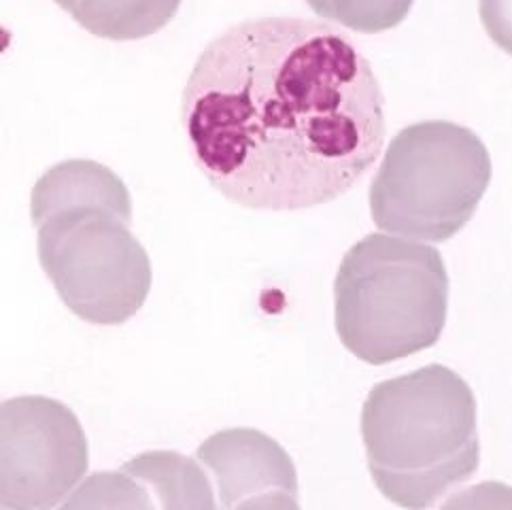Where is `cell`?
<instances>
[{
  "mask_svg": "<svg viewBox=\"0 0 512 510\" xmlns=\"http://www.w3.org/2000/svg\"><path fill=\"white\" fill-rule=\"evenodd\" d=\"M181 122L200 173L255 211L347 194L383 151L385 96L338 28L262 17L228 28L194 64Z\"/></svg>",
  "mask_w": 512,
  "mask_h": 510,
  "instance_id": "obj_1",
  "label": "cell"
},
{
  "mask_svg": "<svg viewBox=\"0 0 512 510\" xmlns=\"http://www.w3.org/2000/svg\"><path fill=\"white\" fill-rule=\"evenodd\" d=\"M362 438L374 485L404 510L432 508L481 464L474 391L442 364L374 385Z\"/></svg>",
  "mask_w": 512,
  "mask_h": 510,
  "instance_id": "obj_2",
  "label": "cell"
},
{
  "mask_svg": "<svg viewBox=\"0 0 512 510\" xmlns=\"http://www.w3.org/2000/svg\"><path fill=\"white\" fill-rule=\"evenodd\" d=\"M449 275L438 249L368 234L340 262L334 321L340 343L370 366L434 347L447 321Z\"/></svg>",
  "mask_w": 512,
  "mask_h": 510,
  "instance_id": "obj_3",
  "label": "cell"
},
{
  "mask_svg": "<svg viewBox=\"0 0 512 510\" xmlns=\"http://www.w3.org/2000/svg\"><path fill=\"white\" fill-rule=\"evenodd\" d=\"M491 181L483 141L453 122H421L400 130L370 185L377 228L445 243L466 228Z\"/></svg>",
  "mask_w": 512,
  "mask_h": 510,
  "instance_id": "obj_4",
  "label": "cell"
},
{
  "mask_svg": "<svg viewBox=\"0 0 512 510\" xmlns=\"http://www.w3.org/2000/svg\"><path fill=\"white\" fill-rule=\"evenodd\" d=\"M39 262L68 311L94 326H122L151 292V260L130 230L132 207L83 204L32 219Z\"/></svg>",
  "mask_w": 512,
  "mask_h": 510,
  "instance_id": "obj_5",
  "label": "cell"
},
{
  "mask_svg": "<svg viewBox=\"0 0 512 510\" xmlns=\"http://www.w3.org/2000/svg\"><path fill=\"white\" fill-rule=\"evenodd\" d=\"M88 464V436L64 402L0 400V510H54Z\"/></svg>",
  "mask_w": 512,
  "mask_h": 510,
  "instance_id": "obj_6",
  "label": "cell"
},
{
  "mask_svg": "<svg viewBox=\"0 0 512 510\" xmlns=\"http://www.w3.org/2000/svg\"><path fill=\"white\" fill-rule=\"evenodd\" d=\"M211 470L221 510L249 493L264 489L298 491V472L289 453L275 438L251 428H230L209 436L196 451Z\"/></svg>",
  "mask_w": 512,
  "mask_h": 510,
  "instance_id": "obj_7",
  "label": "cell"
},
{
  "mask_svg": "<svg viewBox=\"0 0 512 510\" xmlns=\"http://www.w3.org/2000/svg\"><path fill=\"white\" fill-rule=\"evenodd\" d=\"M83 204H119L132 207L126 183L111 168L94 160H66L51 166L34 183L30 194V217H39L62 207Z\"/></svg>",
  "mask_w": 512,
  "mask_h": 510,
  "instance_id": "obj_8",
  "label": "cell"
},
{
  "mask_svg": "<svg viewBox=\"0 0 512 510\" xmlns=\"http://www.w3.org/2000/svg\"><path fill=\"white\" fill-rule=\"evenodd\" d=\"M98 39L139 41L166 28L183 0H54Z\"/></svg>",
  "mask_w": 512,
  "mask_h": 510,
  "instance_id": "obj_9",
  "label": "cell"
},
{
  "mask_svg": "<svg viewBox=\"0 0 512 510\" xmlns=\"http://www.w3.org/2000/svg\"><path fill=\"white\" fill-rule=\"evenodd\" d=\"M122 472L149 487L158 510H217L207 474L198 462L177 451L139 453Z\"/></svg>",
  "mask_w": 512,
  "mask_h": 510,
  "instance_id": "obj_10",
  "label": "cell"
},
{
  "mask_svg": "<svg viewBox=\"0 0 512 510\" xmlns=\"http://www.w3.org/2000/svg\"><path fill=\"white\" fill-rule=\"evenodd\" d=\"M58 510H158L149 487L126 472H94Z\"/></svg>",
  "mask_w": 512,
  "mask_h": 510,
  "instance_id": "obj_11",
  "label": "cell"
},
{
  "mask_svg": "<svg viewBox=\"0 0 512 510\" xmlns=\"http://www.w3.org/2000/svg\"><path fill=\"white\" fill-rule=\"evenodd\" d=\"M415 0H306L319 17L360 34H377L400 26Z\"/></svg>",
  "mask_w": 512,
  "mask_h": 510,
  "instance_id": "obj_12",
  "label": "cell"
},
{
  "mask_svg": "<svg viewBox=\"0 0 512 510\" xmlns=\"http://www.w3.org/2000/svg\"><path fill=\"white\" fill-rule=\"evenodd\" d=\"M438 510H512V485L502 481L479 483L453 493Z\"/></svg>",
  "mask_w": 512,
  "mask_h": 510,
  "instance_id": "obj_13",
  "label": "cell"
},
{
  "mask_svg": "<svg viewBox=\"0 0 512 510\" xmlns=\"http://www.w3.org/2000/svg\"><path fill=\"white\" fill-rule=\"evenodd\" d=\"M479 13L489 39L512 56V0H479Z\"/></svg>",
  "mask_w": 512,
  "mask_h": 510,
  "instance_id": "obj_14",
  "label": "cell"
},
{
  "mask_svg": "<svg viewBox=\"0 0 512 510\" xmlns=\"http://www.w3.org/2000/svg\"><path fill=\"white\" fill-rule=\"evenodd\" d=\"M224 510H302L298 504V491L292 489H264L258 493H249V496L232 502Z\"/></svg>",
  "mask_w": 512,
  "mask_h": 510,
  "instance_id": "obj_15",
  "label": "cell"
}]
</instances>
